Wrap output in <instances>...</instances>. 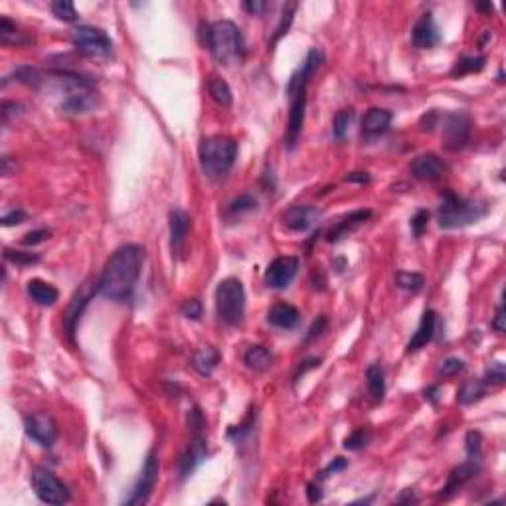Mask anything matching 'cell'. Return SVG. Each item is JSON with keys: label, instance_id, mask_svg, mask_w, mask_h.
<instances>
[{"label": "cell", "instance_id": "cell-34", "mask_svg": "<svg viewBox=\"0 0 506 506\" xmlns=\"http://www.w3.org/2000/svg\"><path fill=\"white\" fill-rule=\"evenodd\" d=\"M487 64V58L485 56H465L457 62V66L453 67V76H467V73H479Z\"/></svg>", "mask_w": 506, "mask_h": 506}, {"label": "cell", "instance_id": "cell-38", "mask_svg": "<svg viewBox=\"0 0 506 506\" xmlns=\"http://www.w3.org/2000/svg\"><path fill=\"white\" fill-rule=\"evenodd\" d=\"M4 260L20 267L34 265L40 262V253H28V251H16V249H4Z\"/></svg>", "mask_w": 506, "mask_h": 506}, {"label": "cell", "instance_id": "cell-46", "mask_svg": "<svg viewBox=\"0 0 506 506\" xmlns=\"http://www.w3.org/2000/svg\"><path fill=\"white\" fill-rule=\"evenodd\" d=\"M328 327V319L325 317V314H321L312 325H310L309 328V332H307V336H305V343H312L314 338H319L325 330H327Z\"/></svg>", "mask_w": 506, "mask_h": 506}, {"label": "cell", "instance_id": "cell-54", "mask_svg": "<svg viewBox=\"0 0 506 506\" xmlns=\"http://www.w3.org/2000/svg\"><path fill=\"white\" fill-rule=\"evenodd\" d=\"M321 366V358H309V360H305L299 368H297V372H295V382L299 380V376H303L305 372H309V370H312V368H319Z\"/></svg>", "mask_w": 506, "mask_h": 506}, {"label": "cell", "instance_id": "cell-20", "mask_svg": "<svg viewBox=\"0 0 506 506\" xmlns=\"http://www.w3.org/2000/svg\"><path fill=\"white\" fill-rule=\"evenodd\" d=\"M479 469H481V461L467 459L465 463H461L457 469H453L451 474H449V481H447V485L441 489L439 498H451L465 483H469L474 474L479 473Z\"/></svg>", "mask_w": 506, "mask_h": 506}, {"label": "cell", "instance_id": "cell-13", "mask_svg": "<svg viewBox=\"0 0 506 506\" xmlns=\"http://www.w3.org/2000/svg\"><path fill=\"white\" fill-rule=\"evenodd\" d=\"M299 271V260L293 255H281L269 263L265 271V285L269 289H287Z\"/></svg>", "mask_w": 506, "mask_h": 506}, {"label": "cell", "instance_id": "cell-55", "mask_svg": "<svg viewBox=\"0 0 506 506\" xmlns=\"http://www.w3.org/2000/svg\"><path fill=\"white\" fill-rule=\"evenodd\" d=\"M370 174L368 172H350L346 174V182H356V184H370Z\"/></svg>", "mask_w": 506, "mask_h": 506}, {"label": "cell", "instance_id": "cell-19", "mask_svg": "<svg viewBox=\"0 0 506 506\" xmlns=\"http://www.w3.org/2000/svg\"><path fill=\"white\" fill-rule=\"evenodd\" d=\"M370 218H372V210H368V208L366 210H354V212H350L348 216H344L334 228L328 231L327 242L328 244H336V242H341L344 238H348L360 226H364Z\"/></svg>", "mask_w": 506, "mask_h": 506}, {"label": "cell", "instance_id": "cell-49", "mask_svg": "<svg viewBox=\"0 0 506 506\" xmlns=\"http://www.w3.org/2000/svg\"><path fill=\"white\" fill-rule=\"evenodd\" d=\"M188 427L192 429V433H202V429H204V415H202V411L198 408L188 411Z\"/></svg>", "mask_w": 506, "mask_h": 506}, {"label": "cell", "instance_id": "cell-25", "mask_svg": "<svg viewBox=\"0 0 506 506\" xmlns=\"http://www.w3.org/2000/svg\"><path fill=\"white\" fill-rule=\"evenodd\" d=\"M26 291H28V297L32 299L36 305H40V307H54L56 301L60 299V291H58L54 285H49L46 281H42V279H32V281H28Z\"/></svg>", "mask_w": 506, "mask_h": 506}, {"label": "cell", "instance_id": "cell-30", "mask_svg": "<svg viewBox=\"0 0 506 506\" xmlns=\"http://www.w3.org/2000/svg\"><path fill=\"white\" fill-rule=\"evenodd\" d=\"M485 392H487V386L483 380H467L459 388L457 402L463 406H473L474 402H479L485 395Z\"/></svg>", "mask_w": 506, "mask_h": 506}, {"label": "cell", "instance_id": "cell-24", "mask_svg": "<svg viewBox=\"0 0 506 506\" xmlns=\"http://www.w3.org/2000/svg\"><path fill=\"white\" fill-rule=\"evenodd\" d=\"M97 107V93L95 91H78V93H69L64 103L60 105V109L66 115H83L89 113L91 109Z\"/></svg>", "mask_w": 506, "mask_h": 506}, {"label": "cell", "instance_id": "cell-10", "mask_svg": "<svg viewBox=\"0 0 506 506\" xmlns=\"http://www.w3.org/2000/svg\"><path fill=\"white\" fill-rule=\"evenodd\" d=\"M471 137V117L453 111L443 117V145L447 150H461Z\"/></svg>", "mask_w": 506, "mask_h": 506}, {"label": "cell", "instance_id": "cell-47", "mask_svg": "<svg viewBox=\"0 0 506 506\" xmlns=\"http://www.w3.org/2000/svg\"><path fill=\"white\" fill-rule=\"evenodd\" d=\"M49 235H51V231L46 228L42 229H34V231H28L24 238H22V244L24 245H38L42 244V242H46L49 240Z\"/></svg>", "mask_w": 506, "mask_h": 506}, {"label": "cell", "instance_id": "cell-40", "mask_svg": "<svg viewBox=\"0 0 506 506\" xmlns=\"http://www.w3.org/2000/svg\"><path fill=\"white\" fill-rule=\"evenodd\" d=\"M506 380V368L503 362H494L492 366H490L489 370H487V374H485V386H501V384H505Z\"/></svg>", "mask_w": 506, "mask_h": 506}, {"label": "cell", "instance_id": "cell-16", "mask_svg": "<svg viewBox=\"0 0 506 506\" xmlns=\"http://www.w3.org/2000/svg\"><path fill=\"white\" fill-rule=\"evenodd\" d=\"M445 172H447V163L441 157H437L435 152L419 154L411 163V174H413V179L424 180V182H435Z\"/></svg>", "mask_w": 506, "mask_h": 506}, {"label": "cell", "instance_id": "cell-21", "mask_svg": "<svg viewBox=\"0 0 506 506\" xmlns=\"http://www.w3.org/2000/svg\"><path fill=\"white\" fill-rule=\"evenodd\" d=\"M435 327H437V314H435V310L427 309L424 312V317H422L419 327L413 332L411 341L408 343V352H417V350H422L424 346L431 343L433 336H435Z\"/></svg>", "mask_w": 506, "mask_h": 506}, {"label": "cell", "instance_id": "cell-26", "mask_svg": "<svg viewBox=\"0 0 506 506\" xmlns=\"http://www.w3.org/2000/svg\"><path fill=\"white\" fill-rule=\"evenodd\" d=\"M220 352L212 348V346H204V348H198L196 352L192 354V366L200 376H210L218 368L220 364Z\"/></svg>", "mask_w": 506, "mask_h": 506}, {"label": "cell", "instance_id": "cell-31", "mask_svg": "<svg viewBox=\"0 0 506 506\" xmlns=\"http://www.w3.org/2000/svg\"><path fill=\"white\" fill-rule=\"evenodd\" d=\"M208 93L222 107H229L231 101H233V95H231V89H229L228 82L224 78H220V76H212L208 80Z\"/></svg>", "mask_w": 506, "mask_h": 506}, {"label": "cell", "instance_id": "cell-17", "mask_svg": "<svg viewBox=\"0 0 506 506\" xmlns=\"http://www.w3.org/2000/svg\"><path fill=\"white\" fill-rule=\"evenodd\" d=\"M321 210L314 206H291L289 210H285L281 220L283 224L293 231H309L314 228L321 220Z\"/></svg>", "mask_w": 506, "mask_h": 506}, {"label": "cell", "instance_id": "cell-29", "mask_svg": "<svg viewBox=\"0 0 506 506\" xmlns=\"http://www.w3.org/2000/svg\"><path fill=\"white\" fill-rule=\"evenodd\" d=\"M0 42H2V46H26L32 42V38L20 32L16 24H12L6 16H2L0 18Z\"/></svg>", "mask_w": 506, "mask_h": 506}, {"label": "cell", "instance_id": "cell-12", "mask_svg": "<svg viewBox=\"0 0 506 506\" xmlns=\"http://www.w3.org/2000/svg\"><path fill=\"white\" fill-rule=\"evenodd\" d=\"M97 281H91V283H85L82 285L73 299L69 301L66 312H64V330H66V336L69 338V343H73L76 338V328H78V323L82 319L83 310L89 305V301L93 299V295H97Z\"/></svg>", "mask_w": 506, "mask_h": 506}, {"label": "cell", "instance_id": "cell-5", "mask_svg": "<svg viewBox=\"0 0 506 506\" xmlns=\"http://www.w3.org/2000/svg\"><path fill=\"white\" fill-rule=\"evenodd\" d=\"M198 157L208 179H224L238 159V143L229 137H208L200 143Z\"/></svg>", "mask_w": 506, "mask_h": 506}, {"label": "cell", "instance_id": "cell-42", "mask_svg": "<svg viewBox=\"0 0 506 506\" xmlns=\"http://www.w3.org/2000/svg\"><path fill=\"white\" fill-rule=\"evenodd\" d=\"M180 312L188 321H200V317H202V303L198 299H188V301L182 303Z\"/></svg>", "mask_w": 506, "mask_h": 506}, {"label": "cell", "instance_id": "cell-23", "mask_svg": "<svg viewBox=\"0 0 506 506\" xmlns=\"http://www.w3.org/2000/svg\"><path fill=\"white\" fill-rule=\"evenodd\" d=\"M299 321H301V312L297 310V307L289 305V303H277L267 312V323L273 325V327L283 328V330L295 328L299 325Z\"/></svg>", "mask_w": 506, "mask_h": 506}, {"label": "cell", "instance_id": "cell-28", "mask_svg": "<svg viewBox=\"0 0 506 506\" xmlns=\"http://www.w3.org/2000/svg\"><path fill=\"white\" fill-rule=\"evenodd\" d=\"M366 380H368V392L374 398V402H382L386 395V376H384V368L378 362L368 366Z\"/></svg>", "mask_w": 506, "mask_h": 506}, {"label": "cell", "instance_id": "cell-37", "mask_svg": "<svg viewBox=\"0 0 506 506\" xmlns=\"http://www.w3.org/2000/svg\"><path fill=\"white\" fill-rule=\"evenodd\" d=\"M51 12H54V16L64 20V22H76L78 20V10H76L73 2H69V0H56L51 4Z\"/></svg>", "mask_w": 506, "mask_h": 506}, {"label": "cell", "instance_id": "cell-56", "mask_svg": "<svg viewBox=\"0 0 506 506\" xmlns=\"http://www.w3.org/2000/svg\"><path fill=\"white\" fill-rule=\"evenodd\" d=\"M437 392H439V386H433V388L425 390V398H427V400H431L433 404H437V395H435Z\"/></svg>", "mask_w": 506, "mask_h": 506}, {"label": "cell", "instance_id": "cell-44", "mask_svg": "<svg viewBox=\"0 0 506 506\" xmlns=\"http://www.w3.org/2000/svg\"><path fill=\"white\" fill-rule=\"evenodd\" d=\"M427 222H429V212L427 210H417L415 216L411 218L409 226H411V231L415 238H422L424 235L425 228H427Z\"/></svg>", "mask_w": 506, "mask_h": 506}, {"label": "cell", "instance_id": "cell-15", "mask_svg": "<svg viewBox=\"0 0 506 506\" xmlns=\"http://www.w3.org/2000/svg\"><path fill=\"white\" fill-rule=\"evenodd\" d=\"M208 457V443L202 433H194V437L190 441L188 449L184 451V455L180 457L179 463V474L180 479H188L190 474L198 469V465Z\"/></svg>", "mask_w": 506, "mask_h": 506}, {"label": "cell", "instance_id": "cell-48", "mask_svg": "<svg viewBox=\"0 0 506 506\" xmlns=\"http://www.w3.org/2000/svg\"><path fill=\"white\" fill-rule=\"evenodd\" d=\"M26 218H28V216H26L24 210H12V212L4 214L0 222H2L4 228H10V226H20V224H24Z\"/></svg>", "mask_w": 506, "mask_h": 506}, {"label": "cell", "instance_id": "cell-9", "mask_svg": "<svg viewBox=\"0 0 506 506\" xmlns=\"http://www.w3.org/2000/svg\"><path fill=\"white\" fill-rule=\"evenodd\" d=\"M159 473H161V465H159V459H157V453L150 451L147 455V461L143 465V471H141V476L137 481V485L133 487L131 494L125 498V505L129 506H137V505H145L148 503L152 490L157 487V481H159Z\"/></svg>", "mask_w": 506, "mask_h": 506}, {"label": "cell", "instance_id": "cell-39", "mask_svg": "<svg viewBox=\"0 0 506 506\" xmlns=\"http://www.w3.org/2000/svg\"><path fill=\"white\" fill-rule=\"evenodd\" d=\"M368 439H370V433L366 429H356L352 431L346 439H344V449L348 451H360L368 445Z\"/></svg>", "mask_w": 506, "mask_h": 506}, {"label": "cell", "instance_id": "cell-14", "mask_svg": "<svg viewBox=\"0 0 506 506\" xmlns=\"http://www.w3.org/2000/svg\"><path fill=\"white\" fill-rule=\"evenodd\" d=\"M439 42L441 34L435 20H433V14L425 12L411 28V44L419 49H431L435 48Z\"/></svg>", "mask_w": 506, "mask_h": 506}, {"label": "cell", "instance_id": "cell-51", "mask_svg": "<svg viewBox=\"0 0 506 506\" xmlns=\"http://www.w3.org/2000/svg\"><path fill=\"white\" fill-rule=\"evenodd\" d=\"M20 109H22V105L20 103H12V101H4L2 103V121H4V125L14 117V115L20 113Z\"/></svg>", "mask_w": 506, "mask_h": 506}, {"label": "cell", "instance_id": "cell-4", "mask_svg": "<svg viewBox=\"0 0 506 506\" xmlns=\"http://www.w3.org/2000/svg\"><path fill=\"white\" fill-rule=\"evenodd\" d=\"M489 202L481 198H461L453 190H445L441 196L437 222L439 228L455 229L471 226L489 214Z\"/></svg>", "mask_w": 506, "mask_h": 506}, {"label": "cell", "instance_id": "cell-6", "mask_svg": "<svg viewBox=\"0 0 506 506\" xmlns=\"http://www.w3.org/2000/svg\"><path fill=\"white\" fill-rule=\"evenodd\" d=\"M216 312L228 327L242 325L245 314V289L238 277L222 279L216 287Z\"/></svg>", "mask_w": 506, "mask_h": 506}, {"label": "cell", "instance_id": "cell-1", "mask_svg": "<svg viewBox=\"0 0 506 506\" xmlns=\"http://www.w3.org/2000/svg\"><path fill=\"white\" fill-rule=\"evenodd\" d=\"M145 263V249L137 244L121 245L107 260L103 273L97 279L99 295L105 299L125 303L133 297L141 269Z\"/></svg>", "mask_w": 506, "mask_h": 506}, {"label": "cell", "instance_id": "cell-36", "mask_svg": "<svg viewBox=\"0 0 506 506\" xmlns=\"http://www.w3.org/2000/svg\"><path fill=\"white\" fill-rule=\"evenodd\" d=\"M255 208H257V200L251 196V194H242V196H238L235 200H231L228 214L229 216H242V214L251 212Z\"/></svg>", "mask_w": 506, "mask_h": 506}, {"label": "cell", "instance_id": "cell-50", "mask_svg": "<svg viewBox=\"0 0 506 506\" xmlns=\"http://www.w3.org/2000/svg\"><path fill=\"white\" fill-rule=\"evenodd\" d=\"M244 8L249 12V14L260 16V14H263V12L269 8V4L263 2V0H247V2H244Z\"/></svg>", "mask_w": 506, "mask_h": 506}, {"label": "cell", "instance_id": "cell-22", "mask_svg": "<svg viewBox=\"0 0 506 506\" xmlns=\"http://www.w3.org/2000/svg\"><path fill=\"white\" fill-rule=\"evenodd\" d=\"M393 115L388 109L382 107H372L368 113L362 117V135L366 137H378L390 129Z\"/></svg>", "mask_w": 506, "mask_h": 506}, {"label": "cell", "instance_id": "cell-18", "mask_svg": "<svg viewBox=\"0 0 506 506\" xmlns=\"http://www.w3.org/2000/svg\"><path fill=\"white\" fill-rule=\"evenodd\" d=\"M168 228H170V249L174 255H180L186 245L188 231L192 228V220L184 210L174 208L168 214Z\"/></svg>", "mask_w": 506, "mask_h": 506}, {"label": "cell", "instance_id": "cell-45", "mask_svg": "<svg viewBox=\"0 0 506 506\" xmlns=\"http://www.w3.org/2000/svg\"><path fill=\"white\" fill-rule=\"evenodd\" d=\"M348 467V461L343 457H336V459H332L330 463H328L327 467L319 473V476H317V481H325V479H328L330 474H334V473H338V471H343V469H346Z\"/></svg>", "mask_w": 506, "mask_h": 506}, {"label": "cell", "instance_id": "cell-2", "mask_svg": "<svg viewBox=\"0 0 506 506\" xmlns=\"http://www.w3.org/2000/svg\"><path fill=\"white\" fill-rule=\"evenodd\" d=\"M323 64V54L321 49L312 48L307 54L303 66L299 67L291 76V80L287 83V93L291 97V105H289V121H287V147L293 148L301 137L303 125H305V109H307V85H309L312 73L321 67Z\"/></svg>", "mask_w": 506, "mask_h": 506}, {"label": "cell", "instance_id": "cell-7", "mask_svg": "<svg viewBox=\"0 0 506 506\" xmlns=\"http://www.w3.org/2000/svg\"><path fill=\"white\" fill-rule=\"evenodd\" d=\"M71 44L87 58H111L113 56V40L101 28L89 26V24H82L73 30Z\"/></svg>", "mask_w": 506, "mask_h": 506}, {"label": "cell", "instance_id": "cell-27", "mask_svg": "<svg viewBox=\"0 0 506 506\" xmlns=\"http://www.w3.org/2000/svg\"><path fill=\"white\" fill-rule=\"evenodd\" d=\"M244 362L247 368H251V370H255V372H265V370L271 366L273 356H271V352H269L265 346H262V344H251V346L245 350Z\"/></svg>", "mask_w": 506, "mask_h": 506}, {"label": "cell", "instance_id": "cell-3", "mask_svg": "<svg viewBox=\"0 0 506 506\" xmlns=\"http://www.w3.org/2000/svg\"><path fill=\"white\" fill-rule=\"evenodd\" d=\"M200 38L202 44L212 51V56L220 64L229 66L244 60V38L233 22L220 20L214 24H200Z\"/></svg>", "mask_w": 506, "mask_h": 506}, {"label": "cell", "instance_id": "cell-53", "mask_svg": "<svg viewBox=\"0 0 506 506\" xmlns=\"http://www.w3.org/2000/svg\"><path fill=\"white\" fill-rule=\"evenodd\" d=\"M505 305L501 303L498 307H496V314H494V319H492V328L496 330V332H505V328H506V323H505Z\"/></svg>", "mask_w": 506, "mask_h": 506}, {"label": "cell", "instance_id": "cell-32", "mask_svg": "<svg viewBox=\"0 0 506 506\" xmlns=\"http://www.w3.org/2000/svg\"><path fill=\"white\" fill-rule=\"evenodd\" d=\"M352 121H354V109L352 107H344L341 111H336L334 121H332V133H334V139L336 141H344L346 139Z\"/></svg>", "mask_w": 506, "mask_h": 506}, {"label": "cell", "instance_id": "cell-33", "mask_svg": "<svg viewBox=\"0 0 506 506\" xmlns=\"http://www.w3.org/2000/svg\"><path fill=\"white\" fill-rule=\"evenodd\" d=\"M395 285L408 293H419L424 289L425 279L422 273H413V271H400L395 275Z\"/></svg>", "mask_w": 506, "mask_h": 506}, {"label": "cell", "instance_id": "cell-43", "mask_svg": "<svg viewBox=\"0 0 506 506\" xmlns=\"http://www.w3.org/2000/svg\"><path fill=\"white\" fill-rule=\"evenodd\" d=\"M465 370V362L461 358H447L445 362H441L439 366V376L441 378H451V376H457L459 372Z\"/></svg>", "mask_w": 506, "mask_h": 506}, {"label": "cell", "instance_id": "cell-11", "mask_svg": "<svg viewBox=\"0 0 506 506\" xmlns=\"http://www.w3.org/2000/svg\"><path fill=\"white\" fill-rule=\"evenodd\" d=\"M24 431L34 443H38L44 449H49L58 441V424L46 411H34L30 415H26Z\"/></svg>", "mask_w": 506, "mask_h": 506}, {"label": "cell", "instance_id": "cell-41", "mask_svg": "<svg viewBox=\"0 0 506 506\" xmlns=\"http://www.w3.org/2000/svg\"><path fill=\"white\" fill-rule=\"evenodd\" d=\"M481 451H483V435L479 431H469L467 433V459L481 461Z\"/></svg>", "mask_w": 506, "mask_h": 506}, {"label": "cell", "instance_id": "cell-35", "mask_svg": "<svg viewBox=\"0 0 506 506\" xmlns=\"http://www.w3.org/2000/svg\"><path fill=\"white\" fill-rule=\"evenodd\" d=\"M295 10H297V4L295 2H289L285 8H283V14H281V20H279V26L275 28V34H273V40H271V46H275L279 40L287 34L289 30V26H291V22H293V16H295Z\"/></svg>", "mask_w": 506, "mask_h": 506}, {"label": "cell", "instance_id": "cell-8", "mask_svg": "<svg viewBox=\"0 0 506 506\" xmlns=\"http://www.w3.org/2000/svg\"><path fill=\"white\" fill-rule=\"evenodd\" d=\"M32 489L36 496L46 505H66L71 494L66 485L51 473L49 469L38 467L32 473Z\"/></svg>", "mask_w": 506, "mask_h": 506}, {"label": "cell", "instance_id": "cell-52", "mask_svg": "<svg viewBox=\"0 0 506 506\" xmlns=\"http://www.w3.org/2000/svg\"><path fill=\"white\" fill-rule=\"evenodd\" d=\"M307 498L309 503H321L323 501V490H321V481H312L307 485Z\"/></svg>", "mask_w": 506, "mask_h": 506}]
</instances>
